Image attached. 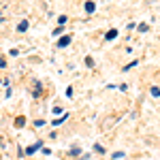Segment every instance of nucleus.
I'll list each match as a JSON object with an SVG mask.
<instances>
[{
  "mask_svg": "<svg viewBox=\"0 0 160 160\" xmlns=\"http://www.w3.org/2000/svg\"><path fill=\"white\" fill-rule=\"evenodd\" d=\"M66 118H68V115H62V118H58V120H53L51 124H53V126H58V124H62L64 120H66Z\"/></svg>",
  "mask_w": 160,
  "mask_h": 160,
  "instance_id": "obj_6",
  "label": "nucleus"
},
{
  "mask_svg": "<svg viewBox=\"0 0 160 160\" xmlns=\"http://www.w3.org/2000/svg\"><path fill=\"white\" fill-rule=\"evenodd\" d=\"M0 66H2V68H4V66H7V60H4V58H2V56H0Z\"/></svg>",
  "mask_w": 160,
  "mask_h": 160,
  "instance_id": "obj_12",
  "label": "nucleus"
},
{
  "mask_svg": "<svg viewBox=\"0 0 160 160\" xmlns=\"http://www.w3.org/2000/svg\"><path fill=\"white\" fill-rule=\"evenodd\" d=\"M94 149H96V152H98V154H105V148H102V145H100V143H96V145H94Z\"/></svg>",
  "mask_w": 160,
  "mask_h": 160,
  "instance_id": "obj_8",
  "label": "nucleus"
},
{
  "mask_svg": "<svg viewBox=\"0 0 160 160\" xmlns=\"http://www.w3.org/2000/svg\"><path fill=\"white\" fill-rule=\"evenodd\" d=\"M79 154H81V149H79V148H73V149H71V156H79Z\"/></svg>",
  "mask_w": 160,
  "mask_h": 160,
  "instance_id": "obj_9",
  "label": "nucleus"
},
{
  "mask_svg": "<svg viewBox=\"0 0 160 160\" xmlns=\"http://www.w3.org/2000/svg\"><path fill=\"white\" fill-rule=\"evenodd\" d=\"M152 96H160V88H152Z\"/></svg>",
  "mask_w": 160,
  "mask_h": 160,
  "instance_id": "obj_10",
  "label": "nucleus"
},
{
  "mask_svg": "<svg viewBox=\"0 0 160 160\" xmlns=\"http://www.w3.org/2000/svg\"><path fill=\"white\" fill-rule=\"evenodd\" d=\"M105 37H107V41H113V38L118 37V30H109V32H107Z\"/></svg>",
  "mask_w": 160,
  "mask_h": 160,
  "instance_id": "obj_3",
  "label": "nucleus"
},
{
  "mask_svg": "<svg viewBox=\"0 0 160 160\" xmlns=\"http://www.w3.org/2000/svg\"><path fill=\"white\" fill-rule=\"evenodd\" d=\"M68 43H71V34H66V37H62L60 41H58V47H66V45H68Z\"/></svg>",
  "mask_w": 160,
  "mask_h": 160,
  "instance_id": "obj_2",
  "label": "nucleus"
},
{
  "mask_svg": "<svg viewBox=\"0 0 160 160\" xmlns=\"http://www.w3.org/2000/svg\"><path fill=\"white\" fill-rule=\"evenodd\" d=\"M41 148H43V143H41V141H37L34 145H30V148L26 149V156H32V154H34L37 149H41Z\"/></svg>",
  "mask_w": 160,
  "mask_h": 160,
  "instance_id": "obj_1",
  "label": "nucleus"
},
{
  "mask_svg": "<svg viewBox=\"0 0 160 160\" xmlns=\"http://www.w3.org/2000/svg\"><path fill=\"white\" fill-rule=\"evenodd\" d=\"M94 9H96L94 2H86V13H94Z\"/></svg>",
  "mask_w": 160,
  "mask_h": 160,
  "instance_id": "obj_4",
  "label": "nucleus"
},
{
  "mask_svg": "<svg viewBox=\"0 0 160 160\" xmlns=\"http://www.w3.org/2000/svg\"><path fill=\"white\" fill-rule=\"evenodd\" d=\"M135 66H137V60H135V62H130V64H128V66H126L124 71H130V68H135Z\"/></svg>",
  "mask_w": 160,
  "mask_h": 160,
  "instance_id": "obj_11",
  "label": "nucleus"
},
{
  "mask_svg": "<svg viewBox=\"0 0 160 160\" xmlns=\"http://www.w3.org/2000/svg\"><path fill=\"white\" fill-rule=\"evenodd\" d=\"M17 30H19V32H26V30H28V22H22V24H19V28H17Z\"/></svg>",
  "mask_w": 160,
  "mask_h": 160,
  "instance_id": "obj_7",
  "label": "nucleus"
},
{
  "mask_svg": "<svg viewBox=\"0 0 160 160\" xmlns=\"http://www.w3.org/2000/svg\"><path fill=\"white\" fill-rule=\"evenodd\" d=\"M24 124H26V120H24V118H17V120H15V126H17V128H22Z\"/></svg>",
  "mask_w": 160,
  "mask_h": 160,
  "instance_id": "obj_5",
  "label": "nucleus"
}]
</instances>
